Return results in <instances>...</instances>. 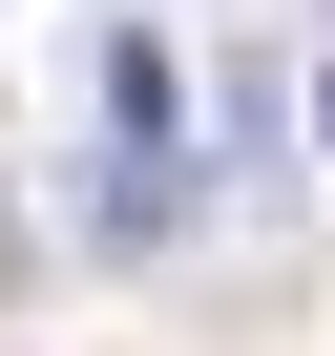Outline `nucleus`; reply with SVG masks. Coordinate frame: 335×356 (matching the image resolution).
Returning a JSON list of instances; mask_svg holds the SVG:
<instances>
[{
  "label": "nucleus",
  "mask_w": 335,
  "mask_h": 356,
  "mask_svg": "<svg viewBox=\"0 0 335 356\" xmlns=\"http://www.w3.org/2000/svg\"><path fill=\"white\" fill-rule=\"evenodd\" d=\"M105 126H126V147H168V126H189V84H168V42H105Z\"/></svg>",
  "instance_id": "obj_1"
},
{
  "label": "nucleus",
  "mask_w": 335,
  "mask_h": 356,
  "mask_svg": "<svg viewBox=\"0 0 335 356\" xmlns=\"http://www.w3.org/2000/svg\"><path fill=\"white\" fill-rule=\"evenodd\" d=\"M314 147H335V63H314Z\"/></svg>",
  "instance_id": "obj_2"
}]
</instances>
